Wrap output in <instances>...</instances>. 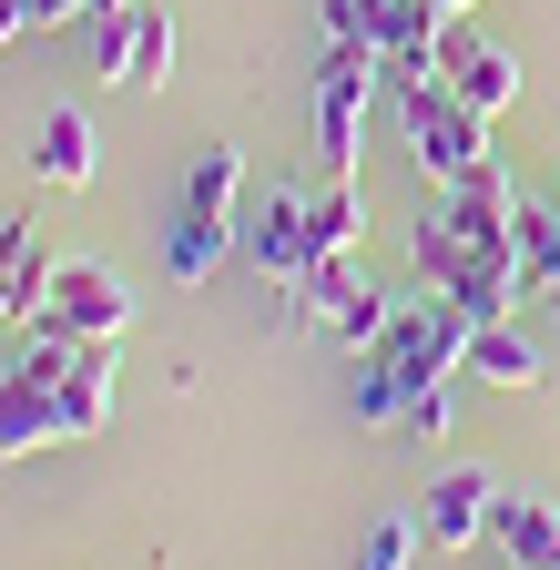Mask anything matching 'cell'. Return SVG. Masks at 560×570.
<instances>
[{"label":"cell","mask_w":560,"mask_h":570,"mask_svg":"<svg viewBox=\"0 0 560 570\" xmlns=\"http://www.w3.org/2000/svg\"><path fill=\"white\" fill-rule=\"evenodd\" d=\"M265 285H306V265H316V204L306 194H265L255 214H245V245H235Z\"/></svg>","instance_id":"9"},{"label":"cell","mask_w":560,"mask_h":570,"mask_svg":"<svg viewBox=\"0 0 560 570\" xmlns=\"http://www.w3.org/2000/svg\"><path fill=\"white\" fill-rule=\"evenodd\" d=\"M439 225L469 235V245H489V255H520V245H510V235H520V194L500 184V164H479V174L439 184Z\"/></svg>","instance_id":"10"},{"label":"cell","mask_w":560,"mask_h":570,"mask_svg":"<svg viewBox=\"0 0 560 570\" xmlns=\"http://www.w3.org/2000/svg\"><path fill=\"white\" fill-rule=\"evenodd\" d=\"M489 510H500V479H489V469H439L417 530H429V550H479L489 540Z\"/></svg>","instance_id":"11"},{"label":"cell","mask_w":560,"mask_h":570,"mask_svg":"<svg viewBox=\"0 0 560 570\" xmlns=\"http://www.w3.org/2000/svg\"><path fill=\"white\" fill-rule=\"evenodd\" d=\"M245 154L235 142H215V154H194V174H184V204H174V235H164V265L184 275V285H204L235 245H245Z\"/></svg>","instance_id":"2"},{"label":"cell","mask_w":560,"mask_h":570,"mask_svg":"<svg viewBox=\"0 0 560 570\" xmlns=\"http://www.w3.org/2000/svg\"><path fill=\"white\" fill-rule=\"evenodd\" d=\"M469 377H489V387H540V336H530L520 316L479 326V336H469Z\"/></svg>","instance_id":"16"},{"label":"cell","mask_w":560,"mask_h":570,"mask_svg":"<svg viewBox=\"0 0 560 570\" xmlns=\"http://www.w3.org/2000/svg\"><path fill=\"white\" fill-rule=\"evenodd\" d=\"M417 540H429V530H417V510H397V520H377V530L357 540V570H407Z\"/></svg>","instance_id":"20"},{"label":"cell","mask_w":560,"mask_h":570,"mask_svg":"<svg viewBox=\"0 0 560 570\" xmlns=\"http://www.w3.org/2000/svg\"><path fill=\"white\" fill-rule=\"evenodd\" d=\"M326 41L336 51H367L387 71H439L449 11H439V0H326Z\"/></svg>","instance_id":"5"},{"label":"cell","mask_w":560,"mask_h":570,"mask_svg":"<svg viewBox=\"0 0 560 570\" xmlns=\"http://www.w3.org/2000/svg\"><path fill=\"white\" fill-rule=\"evenodd\" d=\"M439 11H449V21H459V11H479V0H439Z\"/></svg>","instance_id":"25"},{"label":"cell","mask_w":560,"mask_h":570,"mask_svg":"<svg viewBox=\"0 0 560 570\" xmlns=\"http://www.w3.org/2000/svg\"><path fill=\"white\" fill-rule=\"evenodd\" d=\"M469 336H479V316H469V306H449L439 285H429L417 306H397V316H387V336L367 346L357 417H367V428H397L417 387H449V377L469 367Z\"/></svg>","instance_id":"1"},{"label":"cell","mask_w":560,"mask_h":570,"mask_svg":"<svg viewBox=\"0 0 560 570\" xmlns=\"http://www.w3.org/2000/svg\"><path fill=\"white\" fill-rule=\"evenodd\" d=\"M31 326H61V336H122L132 326V285L112 265H51V296L31 306Z\"/></svg>","instance_id":"8"},{"label":"cell","mask_w":560,"mask_h":570,"mask_svg":"<svg viewBox=\"0 0 560 570\" xmlns=\"http://www.w3.org/2000/svg\"><path fill=\"white\" fill-rule=\"evenodd\" d=\"M92 0H31V31H61V21H82Z\"/></svg>","instance_id":"22"},{"label":"cell","mask_w":560,"mask_h":570,"mask_svg":"<svg viewBox=\"0 0 560 570\" xmlns=\"http://www.w3.org/2000/svg\"><path fill=\"white\" fill-rule=\"evenodd\" d=\"M397 428H407V439H449V387H417Z\"/></svg>","instance_id":"21"},{"label":"cell","mask_w":560,"mask_h":570,"mask_svg":"<svg viewBox=\"0 0 560 570\" xmlns=\"http://www.w3.org/2000/svg\"><path fill=\"white\" fill-rule=\"evenodd\" d=\"M489 540L510 550V570H560V499H520V489H500Z\"/></svg>","instance_id":"13"},{"label":"cell","mask_w":560,"mask_h":570,"mask_svg":"<svg viewBox=\"0 0 560 570\" xmlns=\"http://www.w3.org/2000/svg\"><path fill=\"white\" fill-rule=\"evenodd\" d=\"M439 71H449V82H459V92H469L489 122H500V112L520 102V61H510L500 41H479V31H469V11L449 21V41H439Z\"/></svg>","instance_id":"12"},{"label":"cell","mask_w":560,"mask_h":570,"mask_svg":"<svg viewBox=\"0 0 560 570\" xmlns=\"http://www.w3.org/2000/svg\"><path fill=\"white\" fill-rule=\"evenodd\" d=\"M357 235H367L357 174H326V194H316V255H357Z\"/></svg>","instance_id":"18"},{"label":"cell","mask_w":560,"mask_h":570,"mask_svg":"<svg viewBox=\"0 0 560 570\" xmlns=\"http://www.w3.org/2000/svg\"><path fill=\"white\" fill-rule=\"evenodd\" d=\"M41 296H51V245H41L31 214H11L0 225V326H21Z\"/></svg>","instance_id":"14"},{"label":"cell","mask_w":560,"mask_h":570,"mask_svg":"<svg viewBox=\"0 0 560 570\" xmlns=\"http://www.w3.org/2000/svg\"><path fill=\"white\" fill-rule=\"evenodd\" d=\"M102 174V132H92V112L82 102H51V122H41V184H92Z\"/></svg>","instance_id":"15"},{"label":"cell","mask_w":560,"mask_h":570,"mask_svg":"<svg viewBox=\"0 0 560 570\" xmlns=\"http://www.w3.org/2000/svg\"><path fill=\"white\" fill-rule=\"evenodd\" d=\"M397 122H407V154L429 184H459L489 164V112L449 82V71H397Z\"/></svg>","instance_id":"3"},{"label":"cell","mask_w":560,"mask_h":570,"mask_svg":"<svg viewBox=\"0 0 560 570\" xmlns=\"http://www.w3.org/2000/svg\"><path fill=\"white\" fill-rule=\"evenodd\" d=\"M112 11H132V0H92V11H82V21H112Z\"/></svg>","instance_id":"24"},{"label":"cell","mask_w":560,"mask_h":570,"mask_svg":"<svg viewBox=\"0 0 560 570\" xmlns=\"http://www.w3.org/2000/svg\"><path fill=\"white\" fill-rule=\"evenodd\" d=\"M407 255H417V275H429L439 296H449V306H469L479 326H500V316L520 306V255H489V245L449 235L439 214H417V235H407Z\"/></svg>","instance_id":"4"},{"label":"cell","mask_w":560,"mask_h":570,"mask_svg":"<svg viewBox=\"0 0 560 570\" xmlns=\"http://www.w3.org/2000/svg\"><path fill=\"white\" fill-rule=\"evenodd\" d=\"M132 92H164L174 82V21L164 11H132V71H122Z\"/></svg>","instance_id":"19"},{"label":"cell","mask_w":560,"mask_h":570,"mask_svg":"<svg viewBox=\"0 0 560 570\" xmlns=\"http://www.w3.org/2000/svg\"><path fill=\"white\" fill-rule=\"evenodd\" d=\"M377 71L387 61H367V51H316V154H326V174H357V122H367V102H377Z\"/></svg>","instance_id":"6"},{"label":"cell","mask_w":560,"mask_h":570,"mask_svg":"<svg viewBox=\"0 0 560 570\" xmlns=\"http://www.w3.org/2000/svg\"><path fill=\"white\" fill-rule=\"evenodd\" d=\"M31 31V0H0V41H21Z\"/></svg>","instance_id":"23"},{"label":"cell","mask_w":560,"mask_h":570,"mask_svg":"<svg viewBox=\"0 0 560 570\" xmlns=\"http://www.w3.org/2000/svg\"><path fill=\"white\" fill-rule=\"evenodd\" d=\"M520 296H560V204H520Z\"/></svg>","instance_id":"17"},{"label":"cell","mask_w":560,"mask_h":570,"mask_svg":"<svg viewBox=\"0 0 560 570\" xmlns=\"http://www.w3.org/2000/svg\"><path fill=\"white\" fill-rule=\"evenodd\" d=\"M387 316H397V306L367 285L357 255H316V265H306V326H326V336H346V346H377Z\"/></svg>","instance_id":"7"}]
</instances>
